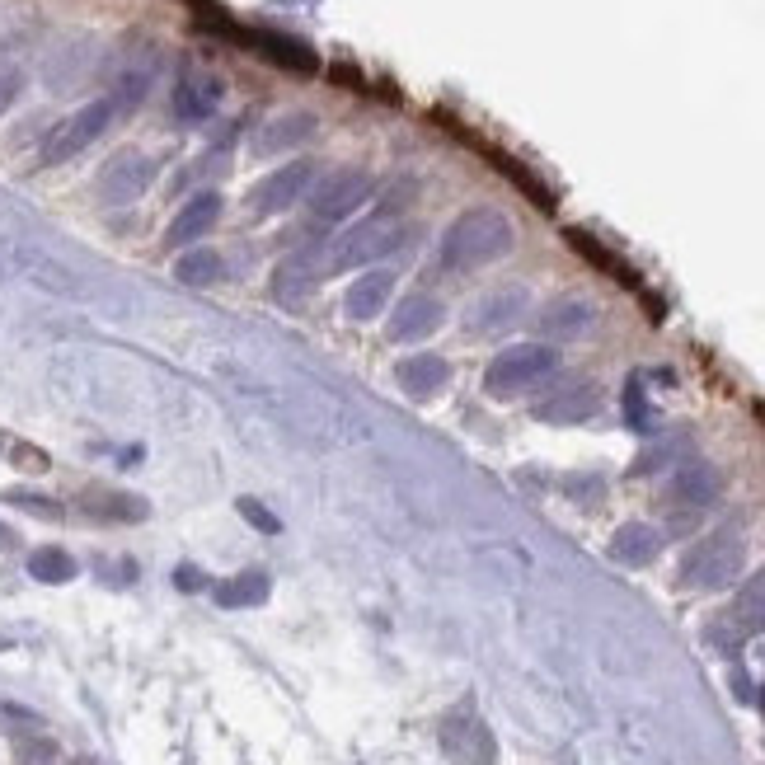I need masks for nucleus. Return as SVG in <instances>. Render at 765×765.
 Returning a JSON list of instances; mask_svg holds the SVG:
<instances>
[{
	"label": "nucleus",
	"mask_w": 765,
	"mask_h": 765,
	"mask_svg": "<svg viewBox=\"0 0 765 765\" xmlns=\"http://www.w3.org/2000/svg\"><path fill=\"white\" fill-rule=\"evenodd\" d=\"M517 249V226L507 221V212L498 207H470L460 212L442 235V268L451 273H475V268H489V263L507 259Z\"/></svg>",
	"instance_id": "nucleus-1"
},
{
	"label": "nucleus",
	"mask_w": 765,
	"mask_h": 765,
	"mask_svg": "<svg viewBox=\"0 0 765 765\" xmlns=\"http://www.w3.org/2000/svg\"><path fill=\"white\" fill-rule=\"evenodd\" d=\"M742 564H747L742 531H737V526H719L714 536H704L700 545L681 559V582L695 587V592H714V587H728V582L742 573Z\"/></svg>",
	"instance_id": "nucleus-2"
},
{
	"label": "nucleus",
	"mask_w": 765,
	"mask_h": 765,
	"mask_svg": "<svg viewBox=\"0 0 765 765\" xmlns=\"http://www.w3.org/2000/svg\"><path fill=\"white\" fill-rule=\"evenodd\" d=\"M399 240H404V230L390 212L367 216L362 226L343 230L334 245H324V273H348V268H362L371 259H385L399 249Z\"/></svg>",
	"instance_id": "nucleus-3"
},
{
	"label": "nucleus",
	"mask_w": 765,
	"mask_h": 765,
	"mask_svg": "<svg viewBox=\"0 0 765 765\" xmlns=\"http://www.w3.org/2000/svg\"><path fill=\"white\" fill-rule=\"evenodd\" d=\"M554 376V348L550 343H517V348L498 352L484 371V385L489 395H526L536 390L540 381Z\"/></svg>",
	"instance_id": "nucleus-4"
},
{
	"label": "nucleus",
	"mask_w": 765,
	"mask_h": 765,
	"mask_svg": "<svg viewBox=\"0 0 765 765\" xmlns=\"http://www.w3.org/2000/svg\"><path fill=\"white\" fill-rule=\"evenodd\" d=\"M113 113H118V104H113V99H94V104L76 108L71 118H62V123L47 132V141H43V160H47V165H62V160L80 155L85 146H94V141H99V137L108 132Z\"/></svg>",
	"instance_id": "nucleus-5"
},
{
	"label": "nucleus",
	"mask_w": 765,
	"mask_h": 765,
	"mask_svg": "<svg viewBox=\"0 0 765 765\" xmlns=\"http://www.w3.org/2000/svg\"><path fill=\"white\" fill-rule=\"evenodd\" d=\"M310 184H315V165H306V160H291V165L273 169V174H263L259 184L249 188V216H282L291 212L296 202L310 193Z\"/></svg>",
	"instance_id": "nucleus-6"
},
{
	"label": "nucleus",
	"mask_w": 765,
	"mask_h": 765,
	"mask_svg": "<svg viewBox=\"0 0 765 765\" xmlns=\"http://www.w3.org/2000/svg\"><path fill=\"white\" fill-rule=\"evenodd\" d=\"M719 503V475L714 470H704V465H686V470H676L667 479V489H662V507H667V517L672 521H695L700 512Z\"/></svg>",
	"instance_id": "nucleus-7"
},
{
	"label": "nucleus",
	"mask_w": 765,
	"mask_h": 765,
	"mask_svg": "<svg viewBox=\"0 0 765 765\" xmlns=\"http://www.w3.org/2000/svg\"><path fill=\"white\" fill-rule=\"evenodd\" d=\"M367 198H371L367 169H334V174H324L320 184H315L310 212H315V221H343V216H352Z\"/></svg>",
	"instance_id": "nucleus-8"
},
{
	"label": "nucleus",
	"mask_w": 765,
	"mask_h": 765,
	"mask_svg": "<svg viewBox=\"0 0 765 765\" xmlns=\"http://www.w3.org/2000/svg\"><path fill=\"white\" fill-rule=\"evenodd\" d=\"M151 184H155V165L137 151H118L104 169H99V198H104L108 207H127V202H137Z\"/></svg>",
	"instance_id": "nucleus-9"
},
{
	"label": "nucleus",
	"mask_w": 765,
	"mask_h": 765,
	"mask_svg": "<svg viewBox=\"0 0 765 765\" xmlns=\"http://www.w3.org/2000/svg\"><path fill=\"white\" fill-rule=\"evenodd\" d=\"M526 310H531V291L526 287H493L470 306L465 329H470V334H503V329L521 324Z\"/></svg>",
	"instance_id": "nucleus-10"
},
{
	"label": "nucleus",
	"mask_w": 765,
	"mask_h": 765,
	"mask_svg": "<svg viewBox=\"0 0 765 765\" xmlns=\"http://www.w3.org/2000/svg\"><path fill=\"white\" fill-rule=\"evenodd\" d=\"M597 324V306L587 296H559L540 310V334L554 338V343H573V338H587Z\"/></svg>",
	"instance_id": "nucleus-11"
},
{
	"label": "nucleus",
	"mask_w": 765,
	"mask_h": 765,
	"mask_svg": "<svg viewBox=\"0 0 765 765\" xmlns=\"http://www.w3.org/2000/svg\"><path fill=\"white\" fill-rule=\"evenodd\" d=\"M442 747L456 756L460 765H493V737L484 733V723L475 714H451L442 723Z\"/></svg>",
	"instance_id": "nucleus-12"
},
{
	"label": "nucleus",
	"mask_w": 765,
	"mask_h": 765,
	"mask_svg": "<svg viewBox=\"0 0 765 765\" xmlns=\"http://www.w3.org/2000/svg\"><path fill=\"white\" fill-rule=\"evenodd\" d=\"M320 277H324V249H301V254H291L287 263H277L273 296L277 301H287V306H296V301H306L310 291H315Z\"/></svg>",
	"instance_id": "nucleus-13"
},
{
	"label": "nucleus",
	"mask_w": 765,
	"mask_h": 765,
	"mask_svg": "<svg viewBox=\"0 0 765 765\" xmlns=\"http://www.w3.org/2000/svg\"><path fill=\"white\" fill-rule=\"evenodd\" d=\"M216 221H221V198H216V193H198V198H188L184 207H179V216L169 221L165 245H169V249L198 245V240L216 226Z\"/></svg>",
	"instance_id": "nucleus-14"
},
{
	"label": "nucleus",
	"mask_w": 765,
	"mask_h": 765,
	"mask_svg": "<svg viewBox=\"0 0 765 765\" xmlns=\"http://www.w3.org/2000/svg\"><path fill=\"white\" fill-rule=\"evenodd\" d=\"M446 320L442 301H432V296H404L395 306V315H390V338L395 343H418V338L437 334Z\"/></svg>",
	"instance_id": "nucleus-15"
},
{
	"label": "nucleus",
	"mask_w": 765,
	"mask_h": 765,
	"mask_svg": "<svg viewBox=\"0 0 765 765\" xmlns=\"http://www.w3.org/2000/svg\"><path fill=\"white\" fill-rule=\"evenodd\" d=\"M221 104V80L207 76V71H188L174 90V118L179 123H207Z\"/></svg>",
	"instance_id": "nucleus-16"
},
{
	"label": "nucleus",
	"mask_w": 765,
	"mask_h": 765,
	"mask_svg": "<svg viewBox=\"0 0 765 765\" xmlns=\"http://www.w3.org/2000/svg\"><path fill=\"white\" fill-rule=\"evenodd\" d=\"M597 414V390L592 385H559L536 404V418L545 423H582Z\"/></svg>",
	"instance_id": "nucleus-17"
},
{
	"label": "nucleus",
	"mask_w": 765,
	"mask_h": 765,
	"mask_svg": "<svg viewBox=\"0 0 765 765\" xmlns=\"http://www.w3.org/2000/svg\"><path fill=\"white\" fill-rule=\"evenodd\" d=\"M390 291H395V273H362L343 291V310H348V320H376L390 301Z\"/></svg>",
	"instance_id": "nucleus-18"
},
{
	"label": "nucleus",
	"mask_w": 765,
	"mask_h": 765,
	"mask_svg": "<svg viewBox=\"0 0 765 765\" xmlns=\"http://www.w3.org/2000/svg\"><path fill=\"white\" fill-rule=\"evenodd\" d=\"M446 376H451V367H446L442 357H432V352H418L409 362H399V390L414 395V399L437 395L446 385Z\"/></svg>",
	"instance_id": "nucleus-19"
},
{
	"label": "nucleus",
	"mask_w": 765,
	"mask_h": 765,
	"mask_svg": "<svg viewBox=\"0 0 765 765\" xmlns=\"http://www.w3.org/2000/svg\"><path fill=\"white\" fill-rule=\"evenodd\" d=\"M310 137H315V118H310V113H282V118H273V123L259 132L254 151L277 155V151H287V146H301V141H310Z\"/></svg>",
	"instance_id": "nucleus-20"
},
{
	"label": "nucleus",
	"mask_w": 765,
	"mask_h": 765,
	"mask_svg": "<svg viewBox=\"0 0 765 765\" xmlns=\"http://www.w3.org/2000/svg\"><path fill=\"white\" fill-rule=\"evenodd\" d=\"M658 550H662L658 531H653V526H643V521L620 526V531H615V540H611V554L620 559V564H629V568L653 564V559H658Z\"/></svg>",
	"instance_id": "nucleus-21"
},
{
	"label": "nucleus",
	"mask_w": 765,
	"mask_h": 765,
	"mask_svg": "<svg viewBox=\"0 0 765 765\" xmlns=\"http://www.w3.org/2000/svg\"><path fill=\"white\" fill-rule=\"evenodd\" d=\"M174 277L184 282V287H212V282H221L226 277V259L216 254V249H184L179 254V263H174Z\"/></svg>",
	"instance_id": "nucleus-22"
},
{
	"label": "nucleus",
	"mask_w": 765,
	"mask_h": 765,
	"mask_svg": "<svg viewBox=\"0 0 765 765\" xmlns=\"http://www.w3.org/2000/svg\"><path fill=\"white\" fill-rule=\"evenodd\" d=\"M268 573H235L216 587V601L226 606V611H240V606H263L268 601Z\"/></svg>",
	"instance_id": "nucleus-23"
},
{
	"label": "nucleus",
	"mask_w": 765,
	"mask_h": 765,
	"mask_svg": "<svg viewBox=\"0 0 765 765\" xmlns=\"http://www.w3.org/2000/svg\"><path fill=\"white\" fill-rule=\"evenodd\" d=\"M728 625H733V634H756V629H765V573L737 597V606L728 611Z\"/></svg>",
	"instance_id": "nucleus-24"
},
{
	"label": "nucleus",
	"mask_w": 765,
	"mask_h": 765,
	"mask_svg": "<svg viewBox=\"0 0 765 765\" xmlns=\"http://www.w3.org/2000/svg\"><path fill=\"white\" fill-rule=\"evenodd\" d=\"M29 573L38 582H71L76 578V559H71L66 550H57V545H47V550H33Z\"/></svg>",
	"instance_id": "nucleus-25"
},
{
	"label": "nucleus",
	"mask_w": 765,
	"mask_h": 765,
	"mask_svg": "<svg viewBox=\"0 0 765 765\" xmlns=\"http://www.w3.org/2000/svg\"><path fill=\"white\" fill-rule=\"evenodd\" d=\"M240 512H245V521H254L259 531H268V536L277 531V517H268V507L254 503V498H240Z\"/></svg>",
	"instance_id": "nucleus-26"
},
{
	"label": "nucleus",
	"mask_w": 765,
	"mask_h": 765,
	"mask_svg": "<svg viewBox=\"0 0 765 765\" xmlns=\"http://www.w3.org/2000/svg\"><path fill=\"white\" fill-rule=\"evenodd\" d=\"M19 85H24V80H19V71H0V113L19 99Z\"/></svg>",
	"instance_id": "nucleus-27"
},
{
	"label": "nucleus",
	"mask_w": 765,
	"mask_h": 765,
	"mask_svg": "<svg viewBox=\"0 0 765 765\" xmlns=\"http://www.w3.org/2000/svg\"><path fill=\"white\" fill-rule=\"evenodd\" d=\"M174 582H179L184 592H198V587H207V578H202L198 568H179V573H174Z\"/></svg>",
	"instance_id": "nucleus-28"
},
{
	"label": "nucleus",
	"mask_w": 765,
	"mask_h": 765,
	"mask_svg": "<svg viewBox=\"0 0 765 765\" xmlns=\"http://www.w3.org/2000/svg\"><path fill=\"white\" fill-rule=\"evenodd\" d=\"M761 704H765V695H761Z\"/></svg>",
	"instance_id": "nucleus-29"
}]
</instances>
